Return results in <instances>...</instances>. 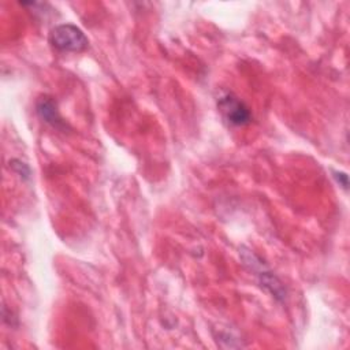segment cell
I'll list each match as a JSON object with an SVG mask.
<instances>
[{
    "mask_svg": "<svg viewBox=\"0 0 350 350\" xmlns=\"http://www.w3.org/2000/svg\"><path fill=\"white\" fill-rule=\"evenodd\" d=\"M335 178H336V180H338V183L342 186V187H345V189H347V175L345 174V172H335Z\"/></svg>",
    "mask_w": 350,
    "mask_h": 350,
    "instance_id": "obj_5",
    "label": "cell"
},
{
    "mask_svg": "<svg viewBox=\"0 0 350 350\" xmlns=\"http://www.w3.org/2000/svg\"><path fill=\"white\" fill-rule=\"evenodd\" d=\"M49 41L60 52H82L89 44L85 33L71 23L55 26L51 30Z\"/></svg>",
    "mask_w": 350,
    "mask_h": 350,
    "instance_id": "obj_1",
    "label": "cell"
},
{
    "mask_svg": "<svg viewBox=\"0 0 350 350\" xmlns=\"http://www.w3.org/2000/svg\"><path fill=\"white\" fill-rule=\"evenodd\" d=\"M243 250V249H242ZM242 258L245 261V265H247L250 268V271H253L257 278L260 284L268 290L272 297H275L276 299L282 301L286 297V290L283 287V284L280 283V280L264 265V262L250 250H243L242 252Z\"/></svg>",
    "mask_w": 350,
    "mask_h": 350,
    "instance_id": "obj_2",
    "label": "cell"
},
{
    "mask_svg": "<svg viewBox=\"0 0 350 350\" xmlns=\"http://www.w3.org/2000/svg\"><path fill=\"white\" fill-rule=\"evenodd\" d=\"M217 108L221 112L223 118L234 126H243L252 119L250 111L245 105V103L228 92L223 93L217 98Z\"/></svg>",
    "mask_w": 350,
    "mask_h": 350,
    "instance_id": "obj_3",
    "label": "cell"
},
{
    "mask_svg": "<svg viewBox=\"0 0 350 350\" xmlns=\"http://www.w3.org/2000/svg\"><path fill=\"white\" fill-rule=\"evenodd\" d=\"M36 111L37 115L48 124H51L55 129H64L66 124L62 120L59 111H57V105L56 103L52 100V97L44 96L40 97L36 103Z\"/></svg>",
    "mask_w": 350,
    "mask_h": 350,
    "instance_id": "obj_4",
    "label": "cell"
}]
</instances>
